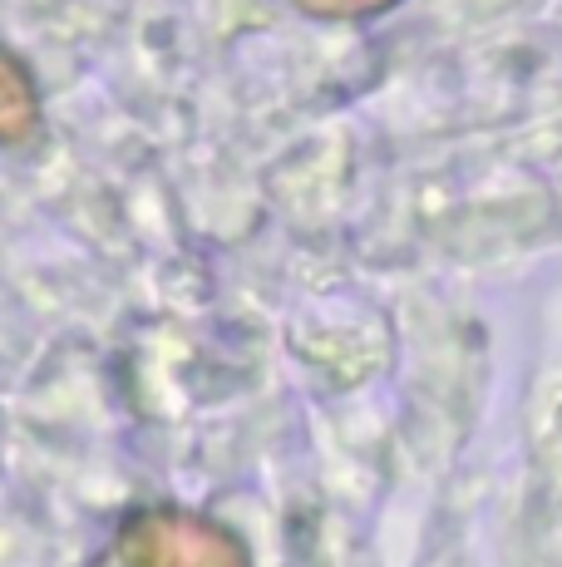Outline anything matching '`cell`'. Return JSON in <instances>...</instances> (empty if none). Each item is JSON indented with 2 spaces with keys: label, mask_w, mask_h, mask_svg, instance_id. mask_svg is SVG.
<instances>
[{
  "label": "cell",
  "mask_w": 562,
  "mask_h": 567,
  "mask_svg": "<svg viewBox=\"0 0 562 567\" xmlns=\"http://www.w3.org/2000/svg\"><path fill=\"white\" fill-rule=\"evenodd\" d=\"M40 124V100L30 74L0 50V144H25Z\"/></svg>",
  "instance_id": "cell-1"
},
{
  "label": "cell",
  "mask_w": 562,
  "mask_h": 567,
  "mask_svg": "<svg viewBox=\"0 0 562 567\" xmlns=\"http://www.w3.org/2000/svg\"><path fill=\"white\" fill-rule=\"evenodd\" d=\"M371 6H381V0H301V10H311V16H351V10Z\"/></svg>",
  "instance_id": "cell-2"
}]
</instances>
